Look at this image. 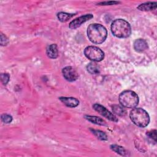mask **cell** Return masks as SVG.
<instances>
[{"instance_id":"cell-1","label":"cell","mask_w":157,"mask_h":157,"mask_svg":"<svg viewBox=\"0 0 157 157\" xmlns=\"http://www.w3.org/2000/svg\"><path fill=\"white\" fill-rule=\"evenodd\" d=\"M87 36L90 40L96 44H102L107 36V29L101 24H90L87 28Z\"/></svg>"},{"instance_id":"cell-2","label":"cell","mask_w":157,"mask_h":157,"mask_svg":"<svg viewBox=\"0 0 157 157\" xmlns=\"http://www.w3.org/2000/svg\"><path fill=\"white\" fill-rule=\"evenodd\" d=\"M111 31L118 38H126L130 36L131 28L129 23L123 19L115 20L111 25Z\"/></svg>"},{"instance_id":"cell-3","label":"cell","mask_w":157,"mask_h":157,"mask_svg":"<svg viewBox=\"0 0 157 157\" xmlns=\"http://www.w3.org/2000/svg\"><path fill=\"white\" fill-rule=\"evenodd\" d=\"M129 117L134 124L140 128L146 127L150 122L148 113L141 108H134L130 112Z\"/></svg>"},{"instance_id":"cell-4","label":"cell","mask_w":157,"mask_h":157,"mask_svg":"<svg viewBox=\"0 0 157 157\" xmlns=\"http://www.w3.org/2000/svg\"><path fill=\"white\" fill-rule=\"evenodd\" d=\"M119 102L124 107L135 108L139 103V97L134 91L125 90L119 95Z\"/></svg>"},{"instance_id":"cell-5","label":"cell","mask_w":157,"mask_h":157,"mask_svg":"<svg viewBox=\"0 0 157 157\" xmlns=\"http://www.w3.org/2000/svg\"><path fill=\"white\" fill-rule=\"evenodd\" d=\"M85 56L93 61H101L104 58V53L95 46H88L84 50Z\"/></svg>"},{"instance_id":"cell-6","label":"cell","mask_w":157,"mask_h":157,"mask_svg":"<svg viewBox=\"0 0 157 157\" xmlns=\"http://www.w3.org/2000/svg\"><path fill=\"white\" fill-rule=\"evenodd\" d=\"M93 107L96 111H97L98 113H99L101 115L107 118L109 120L115 121V122L118 121V119L116 117V116L114 114L112 113L110 111H109L106 108H105L102 105L99 104H94L93 105Z\"/></svg>"},{"instance_id":"cell-7","label":"cell","mask_w":157,"mask_h":157,"mask_svg":"<svg viewBox=\"0 0 157 157\" xmlns=\"http://www.w3.org/2000/svg\"><path fill=\"white\" fill-rule=\"evenodd\" d=\"M63 75L66 80L69 82H73L77 79L78 75L77 72L71 66H66L63 69Z\"/></svg>"},{"instance_id":"cell-8","label":"cell","mask_w":157,"mask_h":157,"mask_svg":"<svg viewBox=\"0 0 157 157\" xmlns=\"http://www.w3.org/2000/svg\"><path fill=\"white\" fill-rule=\"evenodd\" d=\"M93 17V15L92 14H86L85 15L78 17L71 21V23H69V28L71 29H75L81 26L82 23L90 20Z\"/></svg>"},{"instance_id":"cell-9","label":"cell","mask_w":157,"mask_h":157,"mask_svg":"<svg viewBox=\"0 0 157 157\" xmlns=\"http://www.w3.org/2000/svg\"><path fill=\"white\" fill-rule=\"evenodd\" d=\"M59 99L64 105L69 107H75L79 104V101L74 98L60 97Z\"/></svg>"},{"instance_id":"cell-10","label":"cell","mask_w":157,"mask_h":157,"mask_svg":"<svg viewBox=\"0 0 157 157\" xmlns=\"http://www.w3.org/2000/svg\"><path fill=\"white\" fill-rule=\"evenodd\" d=\"M134 48L138 52H142L147 49L148 45L147 42L142 39H136L134 43Z\"/></svg>"},{"instance_id":"cell-11","label":"cell","mask_w":157,"mask_h":157,"mask_svg":"<svg viewBox=\"0 0 157 157\" xmlns=\"http://www.w3.org/2000/svg\"><path fill=\"white\" fill-rule=\"evenodd\" d=\"M157 6V3L156 2H148L140 4L137 9L142 11H150L155 10Z\"/></svg>"},{"instance_id":"cell-12","label":"cell","mask_w":157,"mask_h":157,"mask_svg":"<svg viewBox=\"0 0 157 157\" xmlns=\"http://www.w3.org/2000/svg\"><path fill=\"white\" fill-rule=\"evenodd\" d=\"M46 53H47V56L50 58H52V59L56 58L58 56V51L57 45L55 44L49 45L47 48Z\"/></svg>"},{"instance_id":"cell-13","label":"cell","mask_w":157,"mask_h":157,"mask_svg":"<svg viewBox=\"0 0 157 157\" xmlns=\"http://www.w3.org/2000/svg\"><path fill=\"white\" fill-rule=\"evenodd\" d=\"M85 118L88 121L96 124H99L101 126H106L107 123L106 122L102 119L101 118L98 117L96 116H91V115H85Z\"/></svg>"},{"instance_id":"cell-14","label":"cell","mask_w":157,"mask_h":157,"mask_svg":"<svg viewBox=\"0 0 157 157\" xmlns=\"http://www.w3.org/2000/svg\"><path fill=\"white\" fill-rule=\"evenodd\" d=\"M86 69L88 72L91 74H97L99 72V66L94 61L89 63L87 65Z\"/></svg>"},{"instance_id":"cell-15","label":"cell","mask_w":157,"mask_h":157,"mask_svg":"<svg viewBox=\"0 0 157 157\" xmlns=\"http://www.w3.org/2000/svg\"><path fill=\"white\" fill-rule=\"evenodd\" d=\"M112 110L114 113L119 116H124L126 114V110L123 107L119 105H113L112 106Z\"/></svg>"},{"instance_id":"cell-16","label":"cell","mask_w":157,"mask_h":157,"mask_svg":"<svg viewBox=\"0 0 157 157\" xmlns=\"http://www.w3.org/2000/svg\"><path fill=\"white\" fill-rule=\"evenodd\" d=\"M74 15L72 13H68L66 12H59L57 14V17L58 20L61 22H66L71 19Z\"/></svg>"},{"instance_id":"cell-17","label":"cell","mask_w":157,"mask_h":157,"mask_svg":"<svg viewBox=\"0 0 157 157\" xmlns=\"http://www.w3.org/2000/svg\"><path fill=\"white\" fill-rule=\"evenodd\" d=\"M110 148L114 151L115 152L120 154L121 156H126L128 155L126 150L122 147L117 145H110Z\"/></svg>"},{"instance_id":"cell-18","label":"cell","mask_w":157,"mask_h":157,"mask_svg":"<svg viewBox=\"0 0 157 157\" xmlns=\"http://www.w3.org/2000/svg\"><path fill=\"white\" fill-rule=\"evenodd\" d=\"M93 133L100 140H105L107 139V136L105 134V133H104V132L99 131V130H95V129H92L91 130Z\"/></svg>"},{"instance_id":"cell-19","label":"cell","mask_w":157,"mask_h":157,"mask_svg":"<svg viewBox=\"0 0 157 157\" xmlns=\"http://www.w3.org/2000/svg\"><path fill=\"white\" fill-rule=\"evenodd\" d=\"M2 121L5 123H10L12 121V117L8 114H3L1 116Z\"/></svg>"},{"instance_id":"cell-20","label":"cell","mask_w":157,"mask_h":157,"mask_svg":"<svg viewBox=\"0 0 157 157\" xmlns=\"http://www.w3.org/2000/svg\"><path fill=\"white\" fill-rule=\"evenodd\" d=\"M147 136L149 139H150L152 140H154L155 142L156 141V130H152L151 131H149L147 133Z\"/></svg>"},{"instance_id":"cell-21","label":"cell","mask_w":157,"mask_h":157,"mask_svg":"<svg viewBox=\"0 0 157 157\" xmlns=\"http://www.w3.org/2000/svg\"><path fill=\"white\" fill-rule=\"evenodd\" d=\"M9 78H10L9 75L7 73H3V74H1V82L4 85H6L8 83V82L9 80Z\"/></svg>"},{"instance_id":"cell-22","label":"cell","mask_w":157,"mask_h":157,"mask_svg":"<svg viewBox=\"0 0 157 157\" xmlns=\"http://www.w3.org/2000/svg\"><path fill=\"white\" fill-rule=\"evenodd\" d=\"M9 42V40L7 39V37L4 35V34L1 33V45L2 46H4V45H6Z\"/></svg>"},{"instance_id":"cell-23","label":"cell","mask_w":157,"mask_h":157,"mask_svg":"<svg viewBox=\"0 0 157 157\" xmlns=\"http://www.w3.org/2000/svg\"><path fill=\"white\" fill-rule=\"evenodd\" d=\"M120 3V2L118 1H105V2H101L99 4H98L99 6H107V5H113Z\"/></svg>"}]
</instances>
